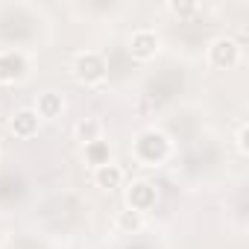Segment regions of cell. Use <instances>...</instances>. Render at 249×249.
<instances>
[{
	"instance_id": "6da1fadb",
	"label": "cell",
	"mask_w": 249,
	"mask_h": 249,
	"mask_svg": "<svg viewBox=\"0 0 249 249\" xmlns=\"http://www.w3.org/2000/svg\"><path fill=\"white\" fill-rule=\"evenodd\" d=\"M170 153H173V144L161 129H144L132 141V159L141 167H161L170 159Z\"/></svg>"
},
{
	"instance_id": "7a4b0ae2",
	"label": "cell",
	"mask_w": 249,
	"mask_h": 249,
	"mask_svg": "<svg viewBox=\"0 0 249 249\" xmlns=\"http://www.w3.org/2000/svg\"><path fill=\"white\" fill-rule=\"evenodd\" d=\"M71 73H73V79H76L79 85L94 88V85L106 82V76H108V65H106L103 53H97V50H82V53L73 56Z\"/></svg>"
},
{
	"instance_id": "3957f363",
	"label": "cell",
	"mask_w": 249,
	"mask_h": 249,
	"mask_svg": "<svg viewBox=\"0 0 249 249\" xmlns=\"http://www.w3.org/2000/svg\"><path fill=\"white\" fill-rule=\"evenodd\" d=\"M240 62V44L231 36H217L208 44V65L217 71H231Z\"/></svg>"
},
{
	"instance_id": "277c9868",
	"label": "cell",
	"mask_w": 249,
	"mask_h": 249,
	"mask_svg": "<svg viewBox=\"0 0 249 249\" xmlns=\"http://www.w3.org/2000/svg\"><path fill=\"white\" fill-rule=\"evenodd\" d=\"M30 76V59L21 50H0V85H15Z\"/></svg>"
},
{
	"instance_id": "5b68a950",
	"label": "cell",
	"mask_w": 249,
	"mask_h": 249,
	"mask_svg": "<svg viewBox=\"0 0 249 249\" xmlns=\"http://www.w3.org/2000/svg\"><path fill=\"white\" fill-rule=\"evenodd\" d=\"M159 202V188L147 179H135L129 188H126V208L138 211V214H147L153 211Z\"/></svg>"
},
{
	"instance_id": "8992f818",
	"label": "cell",
	"mask_w": 249,
	"mask_h": 249,
	"mask_svg": "<svg viewBox=\"0 0 249 249\" xmlns=\"http://www.w3.org/2000/svg\"><path fill=\"white\" fill-rule=\"evenodd\" d=\"M129 56L135 59V62H150V59H156L159 56V50H161V38L153 33V30H135L132 36H129Z\"/></svg>"
},
{
	"instance_id": "52a82bcc",
	"label": "cell",
	"mask_w": 249,
	"mask_h": 249,
	"mask_svg": "<svg viewBox=\"0 0 249 249\" xmlns=\"http://www.w3.org/2000/svg\"><path fill=\"white\" fill-rule=\"evenodd\" d=\"M41 129V117L36 114V108H18L12 117H9V132L21 141L27 138H36Z\"/></svg>"
},
{
	"instance_id": "ba28073f",
	"label": "cell",
	"mask_w": 249,
	"mask_h": 249,
	"mask_svg": "<svg viewBox=\"0 0 249 249\" xmlns=\"http://www.w3.org/2000/svg\"><path fill=\"white\" fill-rule=\"evenodd\" d=\"M91 179H94V185H97V188H103V191H114V188H120V185H123L126 173H123V167H120V164L108 161V164L94 167Z\"/></svg>"
},
{
	"instance_id": "9c48e42d",
	"label": "cell",
	"mask_w": 249,
	"mask_h": 249,
	"mask_svg": "<svg viewBox=\"0 0 249 249\" xmlns=\"http://www.w3.org/2000/svg\"><path fill=\"white\" fill-rule=\"evenodd\" d=\"M62 111H65V97H62V94H56V91L38 94V100H36V114H38L41 120H56V117H62Z\"/></svg>"
},
{
	"instance_id": "30bf717a",
	"label": "cell",
	"mask_w": 249,
	"mask_h": 249,
	"mask_svg": "<svg viewBox=\"0 0 249 249\" xmlns=\"http://www.w3.org/2000/svg\"><path fill=\"white\" fill-rule=\"evenodd\" d=\"M114 229L120 234H138L144 229V214H138L132 208H123V211L114 214Z\"/></svg>"
},
{
	"instance_id": "8fae6325",
	"label": "cell",
	"mask_w": 249,
	"mask_h": 249,
	"mask_svg": "<svg viewBox=\"0 0 249 249\" xmlns=\"http://www.w3.org/2000/svg\"><path fill=\"white\" fill-rule=\"evenodd\" d=\"M73 132H76V141H82V147H85V144H94L103 138V123L97 117H82L73 126Z\"/></svg>"
},
{
	"instance_id": "7c38bea8",
	"label": "cell",
	"mask_w": 249,
	"mask_h": 249,
	"mask_svg": "<svg viewBox=\"0 0 249 249\" xmlns=\"http://www.w3.org/2000/svg\"><path fill=\"white\" fill-rule=\"evenodd\" d=\"M82 153H85V161L91 164V167H100V164H108L111 161V147H108V141H94V144H85L82 147Z\"/></svg>"
},
{
	"instance_id": "4fadbf2b",
	"label": "cell",
	"mask_w": 249,
	"mask_h": 249,
	"mask_svg": "<svg viewBox=\"0 0 249 249\" xmlns=\"http://www.w3.org/2000/svg\"><path fill=\"white\" fill-rule=\"evenodd\" d=\"M246 138H249V126H246V123H240V126H237V135H234V147H237L240 156H249V144H246Z\"/></svg>"
},
{
	"instance_id": "5bb4252c",
	"label": "cell",
	"mask_w": 249,
	"mask_h": 249,
	"mask_svg": "<svg viewBox=\"0 0 249 249\" xmlns=\"http://www.w3.org/2000/svg\"><path fill=\"white\" fill-rule=\"evenodd\" d=\"M167 12H173V15H191V12H196V3H167Z\"/></svg>"
}]
</instances>
